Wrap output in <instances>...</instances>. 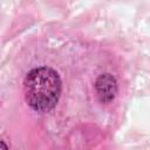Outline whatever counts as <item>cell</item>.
<instances>
[{"label": "cell", "instance_id": "cell-3", "mask_svg": "<svg viewBox=\"0 0 150 150\" xmlns=\"http://www.w3.org/2000/svg\"><path fill=\"white\" fill-rule=\"evenodd\" d=\"M0 149H8V145L1 139H0Z\"/></svg>", "mask_w": 150, "mask_h": 150}, {"label": "cell", "instance_id": "cell-2", "mask_svg": "<svg viewBox=\"0 0 150 150\" xmlns=\"http://www.w3.org/2000/svg\"><path fill=\"white\" fill-rule=\"evenodd\" d=\"M96 95L101 103H110L117 94V81L111 74H101L94 84Z\"/></svg>", "mask_w": 150, "mask_h": 150}, {"label": "cell", "instance_id": "cell-1", "mask_svg": "<svg viewBox=\"0 0 150 150\" xmlns=\"http://www.w3.org/2000/svg\"><path fill=\"white\" fill-rule=\"evenodd\" d=\"M62 82L59 73L50 67H38L23 80L25 101L30 109L47 112L54 109L61 96Z\"/></svg>", "mask_w": 150, "mask_h": 150}]
</instances>
